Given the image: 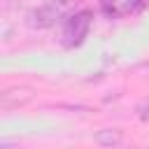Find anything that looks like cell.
<instances>
[{
  "label": "cell",
  "instance_id": "1",
  "mask_svg": "<svg viewBox=\"0 0 149 149\" xmlns=\"http://www.w3.org/2000/svg\"><path fill=\"white\" fill-rule=\"evenodd\" d=\"M74 9V0H44L37 9L28 14V23L33 28H51L56 21H65Z\"/></svg>",
  "mask_w": 149,
  "mask_h": 149
},
{
  "label": "cell",
  "instance_id": "2",
  "mask_svg": "<svg viewBox=\"0 0 149 149\" xmlns=\"http://www.w3.org/2000/svg\"><path fill=\"white\" fill-rule=\"evenodd\" d=\"M91 23H93V14L88 9H79V12H72L65 21H63V30H61V44L68 47V49H74L79 47L88 30H91Z\"/></svg>",
  "mask_w": 149,
  "mask_h": 149
},
{
  "label": "cell",
  "instance_id": "3",
  "mask_svg": "<svg viewBox=\"0 0 149 149\" xmlns=\"http://www.w3.org/2000/svg\"><path fill=\"white\" fill-rule=\"evenodd\" d=\"M144 0H100V9L109 19H123L135 14Z\"/></svg>",
  "mask_w": 149,
  "mask_h": 149
},
{
  "label": "cell",
  "instance_id": "4",
  "mask_svg": "<svg viewBox=\"0 0 149 149\" xmlns=\"http://www.w3.org/2000/svg\"><path fill=\"white\" fill-rule=\"evenodd\" d=\"M28 100H30V91L28 88H7L0 95L2 109H14V107H19V105H23Z\"/></svg>",
  "mask_w": 149,
  "mask_h": 149
},
{
  "label": "cell",
  "instance_id": "5",
  "mask_svg": "<svg viewBox=\"0 0 149 149\" xmlns=\"http://www.w3.org/2000/svg\"><path fill=\"white\" fill-rule=\"evenodd\" d=\"M95 142L100 147H107V149H114L123 142V133L119 128H105V130H98L95 133Z\"/></svg>",
  "mask_w": 149,
  "mask_h": 149
},
{
  "label": "cell",
  "instance_id": "6",
  "mask_svg": "<svg viewBox=\"0 0 149 149\" xmlns=\"http://www.w3.org/2000/svg\"><path fill=\"white\" fill-rule=\"evenodd\" d=\"M135 112H137V116H140V119H149V100H144V102H140Z\"/></svg>",
  "mask_w": 149,
  "mask_h": 149
}]
</instances>
